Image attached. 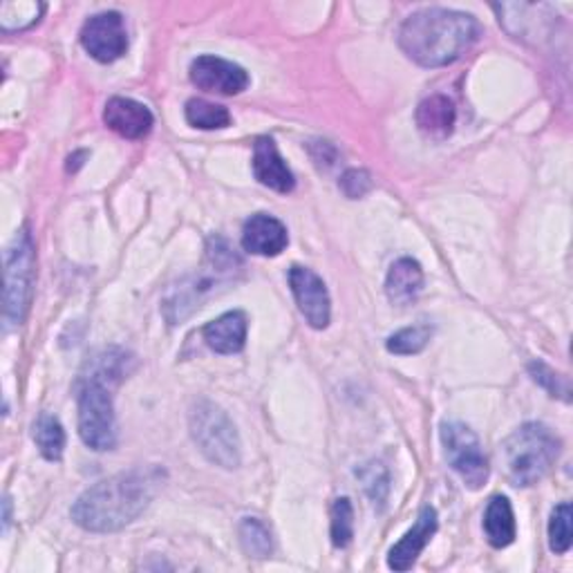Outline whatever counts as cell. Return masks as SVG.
Instances as JSON below:
<instances>
[{"mask_svg":"<svg viewBox=\"0 0 573 573\" xmlns=\"http://www.w3.org/2000/svg\"><path fill=\"white\" fill-rule=\"evenodd\" d=\"M162 471L132 468L88 488L72 507L77 527L90 533H115L130 527L155 497Z\"/></svg>","mask_w":573,"mask_h":573,"instance_id":"6da1fadb","label":"cell"},{"mask_svg":"<svg viewBox=\"0 0 573 573\" xmlns=\"http://www.w3.org/2000/svg\"><path fill=\"white\" fill-rule=\"evenodd\" d=\"M479 39V23L464 12L428 8L399 28V47L421 67H444L462 58Z\"/></svg>","mask_w":573,"mask_h":573,"instance_id":"7a4b0ae2","label":"cell"},{"mask_svg":"<svg viewBox=\"0 0 573 573\" xmlns=\"http://www.w3.org/2000/svg\"><path fill=\"white\" fill-rule=\"evenodd\" d=\"M206 251L208 269H202L182 280L177 286H173L164 301V314L171 325L188 318L210 294H215L218 286L231 282L236 271L242 269L240 256L234 253V249L223 238H213Z\"/></svg>","mask_w":573,"mask_h":573,"instance_id":"3957f363","label":"cell"},{"mask_svg":"<svg viewBox=\"0 0 573 573\" xmlns=\"http://www.w3.org/2000/svg\"><path fill=\"white\" fill-rule=\"evenodd\" d=\"M560 440L544 423H525L511 433L499 448V460L507 477L516 486L538 484L558 462Z\"/></svg>","mask_w":573,"mask_h":573,"instance_id":"277c9868","label":"cell"},{"mask_svg":"<svg viewBox=\"0 0 573 573\" xmlns=\"http://www.w3.org/2000/svg\"><path fill=\"white\" fill-rule=\"evenodd\" d=\"M188 428L193 442L210 464L229 471L240 466L242 446L238 430L220 406L204 399L197 401L188 412Z\"/></svg>","mask_w":573,"mask_h":573,"instance_id":"5b68a950","label":"cell"},{"mask_svg":"<svg viewBox=\"0 0 573 573\" xmlns=\"http://www.w3.org/2000/svg\"><path fill=\"white\" fill-rule=\"evenodd\" d=\"M36 271V247L28 227H23L14 242L6 251V294H3V318L8 327L23 325L34 286Z\"/></svg>","mask_w":573,"mask_h":573,"instance_id":"8992f818","label":"cell"},{"mask_svg":"<svg viewBox=\"0 0 573 573\" xmlns=\"http://www.w3.org/2000/svg\"><path fill=\"white\" fill-rule=\"evenodd\" d=\"M79 435L97 453L117 444V419L108 383L95 379L79 381Z\"/></svg>","mask_w":573,"mask_h":573,"instance_id":"52a82bcc","label":"cell"},{"mask_svg":"<svg viewBox=\"0 0 573 573\" xmlns=\"http://www.w3.org/2000/svg\"><path fill=\"white\" fill-rule=\"evenodd\" d=\"M440 435L451 468L471 490H479L490 475L479 437L462 421H444Z\"/></svg>","mask_w":573,"mask_h":573,"instance_id":"ba28073f","label":"cell"},{"mask_svg":"<svg viewBox=\"0 0 573 573\" xmlns=\"http://www.w3.org/2000/svg\"><path fill=\"white\" fill-rule=\"evenodd\" d=\"M191 82L204 93L234 97L249 88L247 69L220 56H197L191 63Z\"/></svg>","mask_w":573,"mask_h":573,"instance_id":"9c48e42d","label":"cell"},{"mask_svg":"<svg viewBox=\"0 0 573 573\" xmlns=\"http://www.w3.org/2000/svg\"><path fill=\"white\" fill-rule=\"evenodd\" d=\"M84 50L99 63H112L128 50L126 23L119 12H104L86 21L82 30Z\"/></svg>","mask_w":573,"mask_h":573,"instance_id":"30bf717a","label":"cell"},{"mask_svg":"<svg viewBox=\"0 0 573 573\" xmlns=\"http://www.w3.org/2000/svg\"><path fill=\"white\" fill-rule=\"evenodd\" d=\"M290 286L305 321L314 329H325L332 318V301L321 275L307 267L294 264L290 269Z\"/></svg>","mask_w":573,"mask_h":573,"instance_id":"8fae6325","label":"cell"},{"mask_svg":"<svg viewBox=\"0 0 573 573\" xmlns=\"http://www.w3.org/2000/svg\"><path fill=\"white\" fill-rule=\"evenodd\" d=\"M437 511L433 507H423L417 516L414 527L390 549L388 566L392 571H408L425 549V544L437 533Z\"/></svg>","mask_w":573,"mask_h":573,"instance_id":"7c38bea8","label":"cell"},{"mask_svg":"<svg viewBox=\"0 0 573 573\" xmlns=\"http://www.w3.org/2000/svg\"><path fill=\"white\" fill-rule=\"evenodd\" d=\"M104 123L126 137V139H141L153 130V112L128 97H112L104 108Z\"/></svg>","mask_w":573,"mask_h":573,"instance_id":"4fadbf2b","label":"cell"},{"mask_svg":"<svg viewBox=\"0 0 573 573\" xmlns=\"http://www.w3.org/2000/svg\"><path fill=\"white\" fill-rule=\"evenodd\" d=\"M253 175L256 180L275 191V193H292L296 186L294 173L278 153L275 141L271 137H260L253 147Z\"/></svg>","mask_w":573,"mask_h":573,"instance_id":"5bb4252c","label":"cell"},{"mask_svg":"<svg viewBox=\"0 0 573 573\" xmlns=\"http://www.w3.org/2000/svg\"><path fill=\"white\" fill-rule=\"evenodd\" d=\"M286 242H290V236H286L284 225L267 213H256L245 223L242 247L253 256H280L286 249Z\"/></svg>","mask_w":573,"mask_h":573,"instance_id":"9a60e30c","label":"cell"},{"mask_svg":"<svg viewBox=\"0 0 573 573\" xmlns=\"http://www.w3.org/2000/svg\"><path fill=\"white\" fill-rule=\"evenodd\" d=\"M414 119L423 137L433 141H444L455 130L457 110L453 99H448L446 95H430L419 104Z\"/></svg>","mask_w":573,"mask_h":573,"instance_id":"2e32d148","label":"cell"},{"mask_svg":"<svg viewBox=\"0 0 573 573\" xmlns=\"http://www.w3.org/2000/svg\"><path fill=\"white\" fill-rule=\"evenodd\" d=\"M247 329H249V323H247L245 312H227L220 318L210 321L202 329V336L213 352L238 354V352L245 349Z\"/></svg>","mask_w":573,"mask_h":573,"instance_id":"e0dca14e","label":"cell"},{"mask_svg":"<svg viewBox=\"0 0 573 573\" xmlns=\"http://www.w3.org/2000/svg\"><path fill=\"white\" fill-rule=\"evenodd\" d=\"M423 290V269L412 258L397 260L386 278V294L390 303L403 307L410 305Z\"/></svg>","mask_w":573,"mask_h":573,"instance_id":"ac0fdd59","label":"cell"},{"mask_svg":"<svg viewBox=\"0 0 573 573\" xmlns=\"http://www.w3.org/2000/svg\"><path fill=\"white\" fill-rule=\"evenodd\" d=\"M484 533L490 547L505 549L516 540L518 527H516V516L509 497L495 495L484 513Z\"/></svg>","mask_w":573,"mask_h":573,"instance_id":"d6986e66","label":"cell"},{"mask_svg":"<svg viewBox=\"0 0 573 573\" xmlns=\"http://www.w3.org/2000/svg\"><path fill=\"white\" fill-rule=\"evenodd\" d=\"M128 364H130V356L123 349L106 347V349H99L97 354H93V358H88V364H86L88 375H82V379L117 383V381L126 379V375L130 372Z\"/></svg>","mask_w":573,"mask_h":573,"instance_id":"ffe728a7","label":"cell"},{"mask_svg":"<svg viewBox=\"0 0 573 573\" xmlns=\"http://www.w3.org/2000/svg\"><path fill=\"white\" fill-rule=\"evenodd\" d=\"M34 442L47 462H58L65 448V430L52 414H41L34 423Z\"/></svg>","mask_w":573,"mask_h":573,"instance_id":"44dd1931","label":"cell"},{"mask_svg":"<svg viewBox=\"0 0 573 573\" xmlns=\"http://www.w3.org/2000/svg\"><path fill=\"white\" fill-rule=\"evenodd\" d=\"M45 12L43 3H32V0H19V3L0 6V30L3 32H23L41 21Z\"/></svg>","mask_w":573,"mask_h":573,"instance_id":"7402d4cb","label":"cell"},{"mask_svg":"<svg viewBox=\"0 0 573 573\" xmlns=\"http://www.w3.org/2000/svg\"><path fill=\"white\" fill-rule=\"evenodd\" d=\"M184 112H186V121L199 130H220L231 123V115L225 106L210 104L204 99H191Z\"/></svg>","mask_w":573,"mask_h":573,"instance_id":"603a6c76","label":"cell"},{"mask_svg":"<svg viewBox=\"0 0 573 573\" xmlns=\"http://www.w3.org/2000/svg\"><path fill=\"white\" fill-rule=\"evenodd\" d=\"M240 544L251 558H269L273 553V540L269 527L258 518H245L238 527Z\"/></svg>","mask_w":573,"mask_h":573,"instance_id":"cb8c5ba5","label":"cell"},{"mask_svg":"<svg viewBox=\"0 0 573 573\" xmlns=\"http://www.w3.org/2000/svg\"><path fill=\"white\" fill-rule=\"evenodd\" d=\"M358 479L364 482V488L370 497L372 505L381 511L388 501V493H390V475L388 468L381 462H370L366 466H361V471H356Z\"/></svg>","mask_w":573,"mask_h":573,"instance_id":"d4e9b609","label":"cell"},{"mask_svg":"<svg viewBox=\"0 0 573 573\" xmlns=\"http://www.w3.org/2000/svg\"><path fill=\"white\" fill-rule=\"evenodd\" d=\"M430 336H433V327L430 325H414V327H406L399 329L397 334H392L386 343L388 352L399 354V356H412L425 349V345L430 343Z\"/></svg>","mask_w":573,"mask_h":573,"instance_id":"484cf974","label":"cell"},{"mask_svg":"<svg viewBox=\"0 0 573 573\" xmlns=\"http://www.w3.org/2000/svg\"><path fill=\"white\" fill-rule=\"evenodd\" d=\"M573 513H571V505L569 501H562L551 513L549 520V547L553 553H566L571 549L573 542Z\"/></svg>","mask_w":573,"mask_h":573,"instance_id":"4316f807","label":"cell"},{"mask_svg":"<svg viewBox=\"0 0 573 573\" xmlns=\"http://www.w3.org/2000/svg\"><path fill=\"white\" fill-rule=\"evenodd\" d=\"M354 538V509L347 497H340L332 507V544L345 549Z\"/></svg>","mask_w":573,"mask_h":573,"instance_id":"83f0119b","label":"cell"},{"mask_svg":"<svg viewBox=\"0 0 573 573\" xmlns=\"http://www.w3.org/2000/svg\"><path fill=\"white\" fill-rule=\"evenodd\" d=\"M529 372H531V377H533V381L536 383H540L551 397H560V399H564V401H569L571 397V390H569V383H566V379L562 377V375H558V372H553L549 366H544L542 361H536V364H531L529 366Z\"/></svg>","mask_w":573,"mask_h":573,"instance_id":"f1b7e54d","label":"cell"},{"mask_svg":"<svg viewBox=\"0 0 573 573\" xmlns=\"http://www.w3.org/2000/svg\"><path fill=\"white\" fill-rule=\"evenodd\" d=\"M338 186L349 199H358L372 191V177L364 169H349L343 173Z\"/></svg>","mask_w":573,"mask_h":573,"instance_id":"f546056e","label":"cell"},{"mask_svg":"<svg viewBox=\"0 0 573 573\" xmlns=\"http://www.w3.org/2000/svg\"><path fill=\"white\" fill-rule=\"evenodd\" d=\"M10 522H12V499L6 497L3 499V533H8Z\"/></svg>","mask_w":573,"mask_h":573,"instance_id":"4dcf8cb0","label":"cell"},{"mask_svg":"<svg viewBox=\"0 0 573 573\" xmlns=\"http://www.w3.org/2000/svg\"><path fill=\"white\" fill-rule=\"evenodd\" d=\"M84 158H88V153L86 151H82V153H77V155H72L69 160H67V171H72V173H75L84 162Z\"/></svg>","mask_w":573,"mask_h":573,"instance_id":"1f68e13d","label":"cell"}]
</instances>
